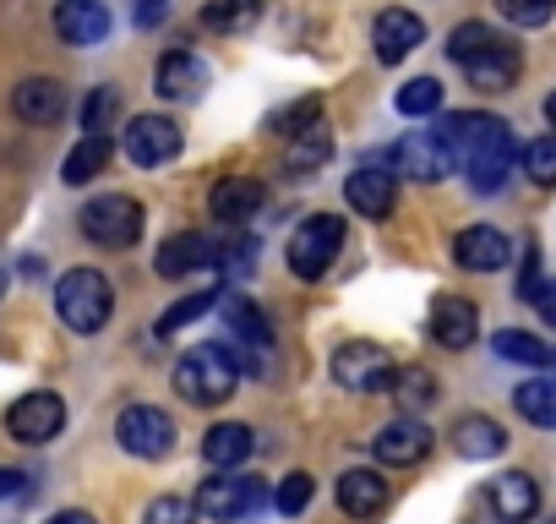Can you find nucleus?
<instances>
[{"mask_svg": "<svg viewBox=\"0 0 556 524\" xmlns=\"http://www.w3.org/2000/svg\"><path fill=\"white\" fill-rule=\"evenodd\" d=\"M442 132L453 137L458 164L469 170L475 191H485V197L502 191V180H507L513 164H518V142H513L507 121H496V115H447Z\"/></svg>", "mask_w": 556, "mask_h": 524, "instance_id": "f257e3e1", "label": "nucleus"}, {"mask_svg": "<svg viewBox=\"0 0 556 524\" xmlns=\"http://www.w3.org/2000/svg\"><path fill=\"white\" fill-rule=\"evenodd\" d=\"M55 312L72 334H99L115 312V290L99 269H72L61 285H55Z\"/></svg>", "mask_w": 556, "mask_h": 524, "instance_id": "f03ea898", "label": "nucleus"}, {"mask_svg": "<svg viewBox=\"0 0 556 524\" xmlns=\"http://www.w3.org/2000/svg\"><path fill=\"white\" fill-rule=\"evenodd\" d=\"M235 383H240V361H235V350H224V345H197V350L180 355V366H175V388H180L191 404H224V399L235 394Z\"/></svg>", "mask_w": 556, "mask_h": 524, "instance_id": "7ed1b4c3", "label": "nucleus"}, {"mask_svg": "<svg viewBox=\"0 0 556 524\" xmlns=\"http://www.w3.org/2000/svg\"><path fill=\"white\" fill-rule=\"evenodd\" d=\"M339 251H344V219H333V213H312V219H301V229L290 235V269H295V279H323L333 262H339Z\"/></svg>", "mask_w": 556, "mask_h": 524, "instance_id": "20e7f679", "label": "nucleus"}, {"mask_svg": "<svg viewBox=\"0 0 556 524\" xmlns=\"http://www.w3.org/2000/svg\"><path fill=\"white\" fill-rule=\"evenodd\" d=\"M83 235H88L93 246H104V251L137 246V235H142V202L126 197V191L93 197V202L83 208Z\"/></svg>", "mask_w": 556, "mask_h": 524, "instance_id": "39448f33", "label": "nucleus"}, {"mask_svg": "<svg viewBox=\"0 0 556 524\" xmlns=\"http://www.w3.org/2000/svg\"><path fill=\"white\" fill-rule=\"evenodd\" d=\"M453 164H458V148H453L447 132H404L399 148H393V170L409 175V180H426V186L447 180Z\"/></svg>", "mask_w": 556, "mask_h": 524, "instance_id": "423d86ee", "label": "nucleus"}, {"mask_svg": "<svg viewBox=\"0 0 556 524\" xmlns=\"http://www.w3.org/2000/svg\"><path fill=\"white\" fill-rule=\"evenodd\" d=\"M333 377H339L350 394H377V388H388V383L399 377V366L388 361L382 345H371V339H350V345L333 350Z\"/></svg>", "mask_w": 556, "mask_h": 524, "instance_id": "0eeeda50", "label": "nucleus"}, {"mask_svg": "<svg viewBox=\"0 0 556 524\" xmlns=\"http://www.w3.org/2000/svg\"><path fill=\"white\" fill-rule=\"evenodd\" d=\"M115 437H121V448L137 453V459H164V453L175 448V421H169L159 404H131V410H121Z\"/></svg>", "mask_w": 556, "mask_h": 524, "instance_id": "6e6552de", "label": "nucleus"}, {"mask_svg": "<svg viewBox=\"0 0 556 524\" xmlns=\"http://www.w3.org/2000/svg\"><path fill=\"white\" fill-rule=\"evenodd\" d=\"M121 148H126V159H131V164H142V170L169 164V159L180 153V126H175L169 115H137V121L126 126Z\"/></svg>", "mask_w": 556, "mask_h": 524, "instance_id": "1a4fd4ad", "label": "nucleus"}, {"mask_svg": "<svg viewBox=\"0 0 556 524\" xmlns=\"http://www.w3.org/2000/svg\"><path fill=\"white\" fill-rule=\"evenodd\" d=\"M61 426H66V404H61V394H23L12 410H7V432L17 437V442H50V437H61Z\"/></svg>", "mask_w": 556, "mask_h": 524, "instance_id": "9d476101", "label": "nucleus"}, {"mask_svg": "<svg viewBox=\"0 0 556 524\" xmlns=\"http://www.w3.org/2000/svg\"><path fill=\"white\" fill-rule=\"evenodd\" d=\"M256 502H262V486L245 481V475H218V481H202V491H197V513L213 519V524H235Z\"/></svg>", "mask_w": 556, "mask_h": 524, "instance_id": "9b49d317", "label": "nucleus"}, {"mask_svg": "<svg viewBox=\"0 0 556 524\" xmlns=\"http://www.w3.org/2000/svg\"><path fill=\"white\" fill-rule=\"evenodd\" d=\"M371 45H377V61L382 66H399V61H409L420 45H426V23L415 17V12H382L377 17V28H371Z\"/></svg>", "mask_w": 556, "mask_h": 524, "instance_id": "f8f14e48", "label": "nucleus"}, {"mask_svg": "<svg viewBox=\"0 0 556 524\" xmlns=\"http://www.w3.org/2000/svg\"><path fill=\"white\" fill-rule=\"evenodd\" d=\"M371 453H377L388 470H399V464H420V459L431 453V432H426L415 415H399V421H388V426L371 437Z\"/></svg>", "mask_w": 556, "mask_h": 524, "instance_id": "ddd939ff", "label": "nucleus"}, {"mask_svg": "<svg viewBox=\"0 0 556 524\" xmlns=\"http://www.w3.org/2000/svg\"><path fill=\"white\" fill-rule=\"evenodd\" d=\"M507 257H513V246L491 224L458 229V240H453V262H458V269H469V274H496V269H507Z\"/></svg>", "mask_w": 556, "mask_h": 524, "instance_id": "4468645a", "label": "nucleus"}, {"mask_svg": "<svg viewBox=\"0 0 556 524\" xmlns=\"http://www.w3.org/2000/svg\"><path fill=\"white\" fill-rule=\"evenodd\" d=\"M55 34H61L66 45H77V50L104 45V34H110V7H104V0H61V7H55Z\"/></svg>", "mask_w": 556, "mask_h": 524, "instance_id": "2eb2a0df", "label": "nucleus"}, {"mask_svg": "<svg viewBox=\"0 0 556 524\" xmlns=\"http://www.w3.org/2000/svg\"><path fill=\"white\" fill-rule=\"evenodd\" d=\"M213 262H218V246L207 235H197V229H180V235H169L159 246V274L164 279H186L197 269H213Z\"/></svg>", "mask_w": 556, "mask_h": 524, "instance_id": "dca6fc26", "label": "nucleus"}, {"mask_svg": "<svg viewBox=\"0 0 556 524\" xmlns=\"http://www.w3.org/2000/svg\"><path fill=\"white\" fill-rule=\"evenodd\" d=\"M475 334H480V312H475V301H464V296H442V301L431 307V339H437L442 350H469Z\"/></svg>", "mask_w": 556, "mask_h": 524, "instance_id": "f3484780", "label": "nucleus"}, {"mask_svg": "<svg viewBox=\"0 0 556 524\" xmlns=\"http://www.w3.org/2000/svg\"><path fill=\"white\" fill-rule=\"evenodd\" d=\"M344 202L361 213V219H388L393 213V202H399V186H393V175L388 170H355L350 180H344Z\"/></svg>", "mask_w": 556, "mask_h": 524, "instance_id": "a211bd4d", "label": "nucleus"}, {"mask_svg": "<svg viewBox=\"0 0 556 524\" xmlns=\"http://www.w3.org/2000/svg\"><path fill=\"white\" fill-rule=\"evenodd\" d=\"M207 61L202 55H191V50H169L164 61H159V77H153V88L164 93V99H197L202 88H207Z\"/></svg>", "mask_w": 556, "mask_h": 524, "instance_id": "6ab92c4d", "label": "nucleus"}, {"mask_svg": "<svg viewBox=\"0 0 556 524\" xmlns=\"http://www.w3.org/2000/svg\"><path fill=\"white\" fill-rule=\"evenodd\" d=\"M12 110H17L28 126H55V121L66 115V88L50 83V77H28V83H17Z\"/></svg>", "mask_w": 556, "mask_h": 524, "instance_id": "aec40b11", "label": "nucleus"}, {"mask_svg": "<svg viewBox=\"0 0 556 524\" xmlns=\"http://www.w3.org/2000/svg\"><path fill=\"white\" fill-rule=\"evenodd\" d=\"M339 508L350 519H377L388 513V481L377 470H344L339 475Z\"/></svg>", "mask_w": 556, "mask_h": 524, "instance_id": "412c9836", "label": "nucleus"}, {"mask_svg": "<svg viewBox=\"0 0 556 524\" xmlns=\"http://www.w3.org/2000/svg\"><path fill=\"white\" fill-rule=\"evenodd\" d=\"M485 502H491L496 519L518 524V519H529V513L540 508V486H534L523 470H507V475H496V481L485 486Z\"/></svg>", "mask_w": 556, "mask_h": 524, "instance_id": "4be33fe9", "label": "nucleus"}, {"mask_svg": "<svg viewBox=\"0 0 556 524\" xmlns=\"http://www.w3.org/2000/svg\"><path fill=\"white\" fill-rule=\"evenodd\" d=\"M328 159H333V137H328L323 121L306 126V132H290V142H285V170H290L295 180H301V175H317Z\"/></svg>", "mask_w": 556, "mask_h": 524, "instance_id": "5701e85b", "label": "nucleus"}, {"mask_svg": "<svg viewBox=\"0 0 556 524\" xmlns=\"http://www.w3.org/2000/svg\"><path fill=\"white\" fill-rule=\"evenodd\" d=\"M256 208H262V186H256L251 175H224V180L213 186V219L245 224V219H256Z\"/></svg>", "mask_w": 556, "mask_h": 524, "instance_id": "b1692460", "label": "nucleus"}, {"mask_svg": "<svg viewBox=\"0 0 556 524\" xmlns=\"http://www.w3.org/2000/svg\"><path fill=\"white\" fill-rule=\"evenodd\" d=\"M464 77H469L475 88L502 93V88H513V83H518V50H513V45H496V50H485L480 61H469V66H464Z\"/></svg>", "mask_w": 556, "mask_h": 524, "instance_id": "393cba45", "label": "nucleus"}, {"mask_svg": "<svg viewBox=\"0 0 556 524\" xmlns=\"http://www.w3.org/2000/svg\"><path fill=\"white\" fill-rule=\"evenodd\" d=\"M202 459H207L213 470H235L240 459H251V432H245L240 421L213 426V432L202 437Z\"/></svg>", "mask_w": 556, "mask_h": 524, "instance_id": "a878e982", "label": "nucleus"}, {"mask_svg": "<svg viewBox=\"0 0 556 524\" xmlns=\"http://www.w3.org/2000/svg\"><path fill=\"white\" fill-rule=\"evenodd\" d=\"M453 437H458V453L464 459H496L507 448V437H502V426L491 415H464Z\"/></svg>", "mask_w": 556, "mask_h": 524, "instance_id": "bb28decb", "label": "nucleus"}, {"mask_svg": "<svg viewBox=\"0 0 556 524\" xmlns=\"http://www.w3.org/2000/svg\"><path fill=\"white\" fill-rule=\"evenodd\" d=\"M104 164H110V137H83L72 153H66V186H88L93 175H104Z\"/></svg>", "mask_w": 556, "mask_h": 524, "instance_id": "cd10ccee", "label": "nucleus"}, {"mask_svg": "<svg viewBox=\"0 0 556 524\" xmlns=\"http://www.w3.org/2000/svg\"><path fill=\"white\" fill-rule=\"evenodd\" d=\"M256 17H262V0H213V7L202 12V28H213V34H245V28H256Z\"/></svg>", "mask_w": 556, "mask_h": 524, "instance_id": "c85d7f7f", "label": "nucleus"}, {"mask_svg": "<svg viewBox=\"0 0 556 524\" xmlns=\"http://www.w3.org/2000/svg\"><path fill=\"white\" fill-rule=\"evenodd\" d=\"M513 404H518V415H523V421H534V426H556V383H551V377L518 383Z\"/></svg>", "mask_w": 556, "mask_h": 524, "instance_id": "c756f323", "label": "nucleus"}, {"mask_svg": "<svg viewBox=\"0 0 556 524\" xmlns=\"http://www.w3.org/2000/svg\"><path fill=\"white\" fill-rule=\"evenodd\" d=\"M224 317H229V328H235V334H240L251 350H267V345H273V334H267V317H262L251 301L229 296V301H224Z\"/></svg>", "mask_w": 556, "mask_h": 524, "instance_id": "7c9ffc66", "label": "nucleus"}, {"mask_svg": "<svg viewBox=\"0 0 556 524\" xmlns=\"http://www.w3.org/2000/svg\"><path fill=\"white\" fill-rule=\"evenodd\" d=\"M485 50H496V34H491L485 23H458V28L447 34V55H453L458 66H469V61H480Z\"/></svg>", "mask_w": 556, "mask_h": 524, "instance_id": "2f4dec72", "label": "nucleus"}, {"mask_svg": "<svg viewBox=\"0 0 556 524\" xmlns=\"http://www.w3.org/2000/svg\"><path fill=\"white\" fill-rule=\"evenodd\" d=\"M399 115H409V121H420V115H437L442 110V83L437 77H415V83H404L399 88Z\"/></svg>", "mask_w": 556, "mask_h": 524, "instance_id": "473e14b6", "label": "nucleus"}, {"mask_svg": "<svg viewBox=\"0 0 556 524\" xmlns=\"http://www.w3.org/2000/svg\"><path fill=\"white\" fill-rule=\"evenodd\" d=\"M393 399L404 404V415H415V410H426V404L437 399V377L420 372V366H404V372L393 377Z\"/></svg>", "mask_w": 556, "mask_h": 524, "instance_id": "72a5a7b5", "label": "nucleus"}, {"mask_svg": "<svg viewBox=\"0 0 556 524\" xmlns=\"http://www.w3.org/2000/svg\"><path fill=\"white\" fill-rule=\"evenodd\" d=\"M491 345H496V355H502V361H523V366H551V350H545V345H540L534 334L502 328V334H496Z\"/></svg>", "mask_w": 556, "mask_h": 524, "instance_id": "f704fd0d", "label": "nucleus"}, {"mask_svg": "<svg viewBox=\"0 0 556 524\" xmlns=\"http://www.w3.org/2000/svg\"><path fill=\"white\" fill-rule=\"evenodd\" d=\"M312 491H317V486H312V475H306V470H295V475L278 481V497H273V502H278V513H285V519H301V513L312 508Z\"/></svg>", "mask_w": 556, "mask_h": 524, "instance_id": "c9c22d12", "label": "nucleus"}, {"mask_svg": "<svg viewBox=\"0 0 556 524\" xmlns=\"http://www.w3.org/2000/svg\"><path fill=\"white\" fill-rule=\"evenodd\" d=\"M496 12L513 23V28H545L556 17V0H496Z\"/></svg>", "mask_w": 556, "mask_h": 524, "instance_id": "e433bc0d", "label": "nucleus"}, {"mask_svg": "<svg viewBox=\"0 0 556 524\" xmlns=\"http://www.w3.org/2000/svg\"><path fill=\"white\" fill-rule=\"evenodd\" d=\"M523 170L534 186H556V137H534L523 148Z\"/></svg>", "mask_w": 556, "mask_h": 524, "instance_id": "4c0bfd02", "label": "nucleus"}, {"mask_svg": "<svg viewBox=\"0 0 556 524\" xmlns=\"http://www.w3.org/2000/svg\"><path fill=\"white\" fill-rule=\"evenodd\" d=\"M115 110H121V93L115 88H93V99L83 104V132L88 137H104V126L115 121Z\"/></svg>", "mask_w": 556, "mask_h": 524, "instance_id": "58836bf2", "label": "nucleus"}, {"mask_svg": "<svg viewBox=\"0 0 556 524\" xmlns=\"http://www.w3.org/2000/svg\"><path fill=\"white\" fill-rule=\"evenodd\" d=\"M207 307H213V296H186V301H175V307L159 317V334H164V339H169V334H180L186 323L207 317Z\"/></svg>", "mask_w": 556, "mask_h": 524, "instance_id": "ea45409f", "label": "nucleus"}, {"mask_svg": "<svg viewBox=\"0 0 556 524\" xmlns=\"http://www.w3.org/2000/svg\"><path fill=\"white\" fill-rule=\"evenodd\" d=\"M191 508L197 502H186V497H153L148 513H142V524H191Z\"/></svg>", "mask_w": 556, "mask_h": 524, "instance_id": "a19ab883", "label": "nucleus"}, {"mask_svg": "<svg viewBox=\"0 0 556 524\" xmlns=\"http://www.w3.org/2000/svg\"><path fill=\"white\" fill-rule=\"evenodd\" d=\"M169 12V0H137V28H159Z\"/></svg>", "mask_w": 556, "mask_h": 524, "instance_id": "79ce46f5", "label": "nucleus"}, {"mask_svg": "<svg viewBox=\"0 0 556 524\" xmlns=\"http://www.w3.org/2000/svg\"><path fill=\"white\" fill-rule=\"evenodd\" d=\"M529 307H534V312H540V317L556 328V279H545V285H540V296H534Z\"/></svg>", "mask_w": 556, "mask_h": 524, "instance_id": "37998d69", "label": "nucleus"}, {"mask_svg": "<svg viewBox=\"0 0 556 524\" xmlns=\"http://www.w3.org/2000/svg\"><path fill=\"white\" fill-rule=\"evenodd\" d=\"M23 491V475L17 470H0V497H17Z\"/></svg>", "mask_w": 556, "mask_h": 524, "instance_id": "c03bdc74", "label": "nucleus"}, {"mask_svg": "<svg viewBox=\"0 0 556 524\" xmlns=\"http://www.w3.org/2000/svg\"><path fill=\"white\" fill-rule=\"evenodd\" d=\"M50 524H99L93 513H83V508H66V513H55Z\"/></svg>", "mask_w": 556, "mask_h": 524, "instance_id": "a18cd8bd", "label": "nucleus"}, {"mask_svg": "<svg viewBox=\"0 0 556 524\" xmlns=\"http://www.w3.org/2000/svg\"><path fill=\"white\" fill-rule=\"evenodd\" d=\"M545 121H551V126H556V93H551V99H545Z\"/></svg>", "mask_w": 556, "mask_h": 524, "instance_id": "49530a36", "label": "nucleus"}, {"mask_svg": "<svg viewBox=\"0 0 556 524\" xmlns=\"http://www.w3.org/2000/svg\"><path fill=\"white\" fill-rule=\"evenodd\" d=\"M0 296H7V274H0Z\"/></svg>", "mask_w": 556, "mask_h": 524, "instance_id": "de8ad7c7", "label": "nucleus"}, {"mask_svg": "<svg viewBox=\"0 0 556 524\" xmlns=\"http://www.w3.org/2000/svg\"><path fill=\"white\" fill-rule=\"evenodd\" d=\"M551 366H556V350H551Z\"/></svg>", "mask_w": 556, "mask_h": 524, "instance_id": "09e8293b", "label": "nucleus"}, {"mask_svg": "<svg viewBox=\"0 0 556 524\" xmlns=\"http://www.w3.org/2000/svg\"><path fill=\"white\" fill-rule=\"evenodd\" d=\"M551 524H556V519H551Z\"/></svg>", "mask_w": 556, "mask_h": 524, "instance_id": "8fccbe9b", "label": "nucleus"}]
</instances>
